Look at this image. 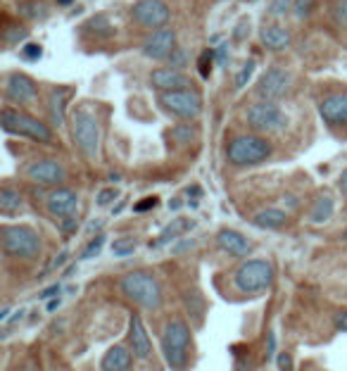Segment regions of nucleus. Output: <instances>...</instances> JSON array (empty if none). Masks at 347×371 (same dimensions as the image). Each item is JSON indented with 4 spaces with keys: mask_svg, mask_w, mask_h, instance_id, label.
Listing matches in <instances>:
<instances>
[{
    "mask_svg": "<svg viewBox=\"0 0 347 371\" xmlns=\"http://www.w3.org/2000/svg\"><path fill=\"white\" fill-rule=\"evenodd\" d=\"M233 288L240 295H247V298H257V295L267 293L276 281V269L269 259L254 257V259H245L233 269Z\"/></svg>",
    "mask_w": 347,
    "mask_h": 371,
    "instance_id": "f03ea898",
    "label": "nucleus"
},
{
    "mask_svg": "<svg viewBox=\"0 0 347 371\" xmlns=\"http://www.w3.org/2000/svg\"><path fill=\"white\" fill-rule=\"evenodd\" d=\"M217 245L222 248L229 257H247L252 252V243L250 238L240 234L236 229H222L217 234Z\"/></svg>",
    "mask_w": 347,
    "mask_h": 371,
    "instance_id": "aec40b11",
    "label": "nucleus"
},
{
    "mask_svg": "<svg viewBox=\"0 0 347 371\" xmlns=\"http://www.w3.org/2000/svg\"><path fill=\"white\" fill-rule=\"evenodd\" d=\"M57 5H62V8H67V5H72V0H57Z\"/></svg>",
    "mask_w": 347,
    "mask_h": 371,
    "instance_id": "13d9d810",
    "label": "nucleus"
},
{
    "mask_svg": "<svg viewBox=\"0 0 347 371\" xmlns=\"http://www.w3.org/2000/svg\"><path fill=\"white\" fill-rule=\"evenodd\" d=\"M333 20L338 22L340 26H347V0H338L333 5Z\"/></svg>",
    "mask_w": 347,
    "mask_h": 371,
    "instance_id": "58836bf2",
    "label": "nucleus"
},
{
    "mask_svg": "<svg viewBox=\"0 0 347 371\" xmlns=\"http://www.w3.org/2000/svg\"><path fill=\"white\" fill-rule=\"evenodd\" d=\"M69 129H72V141L79 148V153L86 160L95 162L100 158V143H102V126L100 119L91 112L88 107H77L69 119Z\"/></svg>",
    "mask_w": 347,
    "mask_h": 371,
    "instance_id": "20e7f679",
    "label": "nucleus"
},
{
    "mask_svg": "<svg viewBox=\"0 0 347 371\" xmlns=\"http://www.w3.org/2000/svg\"><path fill=\"white\" fill-rule=\"evenodd\" d=\"M160 347L164 355L167 367L171 371H186L190 367V347H193V331L188 321L181 317H174L162 326Z\"/></svg>",
    "mask_w": 347,
    "mask_h": 371,
    "instance_id": "f257e3e1",
    "label": "nucleus"
},
{
    "mask_svg": "<svg viewBox=\"0 0 347 371\" xmlns=\"http://www.w3.org/2000/svg\"><path fill=\"white\" fill-rule=\"evenodd\" d=\"M119 291L136 303L138 307L148 312H157L164 303V293H162L160 281L146 269H134L129 274L119 278Z\"/></svg>",
    "mask_w": 347,
    "mask_h": 371,
    "instance_id": "7ed1b4c3",
    "label": "nucleus"
},
{
    "mask_svg": "<svg viewBox=\"0 0 347 371\" xmlns=\"http://www.w3.org/2000/svg\"><path fill=\"white\" fill-rule=\"evenodd\" d=\"M60 305H62V300H60V295H57V298H53L48 303V312H55V310H60Z\"/></svg>",
    "mask_w": 347,
    "mask_h": 371,
    "instance_id": "8fccbe9b",
    "label": "nucleus"
},
{
    "mask_svg": "<svg viewBox=\"0 0 347 371\" xmlns=\"http://www.w3.org/2000/svg\"><path fill=\"white\" fill-rule=\"evenodd\" d=\"M171 133H174V136H176L181 143H190V141H193V136H195V131L190 129V126H176V129H174Z\"/></svg>",
    "mask_w": 347,
    "mask_h": 371,
    "instance_id": "79ce46f5",
    "label": "nucleus"
},
{
    "mask_svg": "<svg viewBox=\"0 0 347 371\" xmlns=\"http://www.w3.org/2000/svg\"><path fill=\"white\" fill-rule=\"evenodd\" d=\"M72 98V89L69 86H55L48 93V100H45V107H48V119L50 124L60 129L67 121V103Z\"/></svg>",
    "mask_w": 347,
    "mask_h": 371,
    "instance_id": "6ab92c4d",
    "label": "nucleus"
},
{
    "mask_svg": "<svg viewBox=\"0 0 347 371\" xmlns=\"http://www.w3.org/2000/svg\"><path fill=\"white\" fill-rule=\"evenodd\" d=\"M26 176L38 186H57L60 188L67 181V169L57 160L43 158V160H33L26 167Z\"/></svg>",
    "mask_w": 347,
    "mask_h": 371,
    "instance_id": "4468645a",
    "label": "nucleus"
},
{
    "mask_svg": "<svg viewBox=\"0 0 347 371\" xmlns=\"http://www.w3.org/2000/svg\"><path fill=\"white\" fill-rule=\"evenodd\" d=\"M134 352L126 345H114L105 352L100 362V371H131L134 369Z\"/></svg>",
    "mask_w": 347,
    "mask_h": 371,
    "instance_id": "4be33fe9",
    "label": "nucleus"
},
{
    "mask_svg": "<svg viewBox=\"0 0 347 371\" xmlns=\"http://www.w3.org/2000/svg\"><path fill=\"white\" fill-rule=\"evenodd\" d=\"M333 210H335V202H333L331 195H319V198L314 200V205H311V210H309V219L314 224H323L333 217Z\"/></svg>",
    "mask_w": 347,
    "mask_h": 371,
    "instance_id": "a878e982",
    "label": "nucleus"
},
{
    "mask_svg": "<svg viewBox=\"0 0 347 371\" xmlns=\"http://www.w3.org/2000/svg\"><path fill=\"white\" fill-rule=\"evenodd\" d=\"M224 60H226V45H222V48H219V53H217L219 65H224Z\"/></svg>",
    "mask_w": 347,
    "mask_h": 371,
    "instance_id": "603ef678",
    "label": "nucleus"
},
{
    "mask_svg": "<svg viewBox=\"0 0 347 371\" xmlns=\"http://www.w3.org/2000/svg\"><path fill=\"white\" fill-rule=\"evenodd\" d=\"M183 305H186V312L190 315V321L200 326L202 319H205V312H207V303L198 288H188V291L183 293Z\"/></svg>",
    "mask_w": 347,
    "mask_h": 371,
    "instance_id": "b1692460",
    "label": "nucleus"
},
{
    "mask_svg": "<svg viewBox=\"0 0 347 371\" xmlns=\"http://www.w3.org/2000/svg\"><path fill=\"white\" fill-rule=\"evenodd\" d=\"M309 8H311V0H298V3H295V13H298V17L307 15Z\"/></svg>",
    "mask_w": 347,
    "mask_h": 371,
    "instance_id": "a18cd8bd",
    "label": "nucleus"
},
{
    "mask_svg": "<svg viewBox=\"0 0 347 371\" xmlns=\"http://www.w3.org/2000/svg\"><path fill=\"white\" fill-rule=\"evenodd\" d=\"M112 252H114V257H129V255H134L136 252V238H119V241H114Z\"/></svg>",
    "mask_w": 347,
    "mask_h": 371,
    "instance_id": "c756f323",
    "label": "nucleus"
},
{
    "mask_svg": "<svg viewBox=\"0 0 347 371\" xmlns=\"http://www.w3.org/2000/svg\"><path fill=\"white\" fill-rule=\"evenodd\" d=\"M126 340H129V350L134 352L136 359H141V362L155 359L153 340H150V333H148L146 324H143L141 315H136V312L129 315V335H126Z\"/></svg>",
    "mask_w": 347,
    "mask_h": 371,
    "instance_id": "ddd939ff",
    "label": "nucleus"
},
{
    "mask_svg": "<svg viewBox=\"0 0 347 371\" xmlns=\"http://www.w3.org/2000/svg\"><path fill=\"white\" fill-rule=\"evenodd\" d=\"M0 245L8 257L15 259H36L43 250L38 231L26 224H5L0 229Z\"/></svg>",
    "mask_w": 347,
    "mask_h": 371,
    "instance_id": "423d86ee",
    "label": "nucleus"
},
{
    "mask_svg": "<svg viewBox=\"0 0 347 371\" xmlns=\"http://www.w3.org/2000/svg\"><path fill=\"white\" fill-rule=\"evenodd\" d=\"M319 117L333 129L347 126V91L345 93H331L319 103Z\"/></svg>",
    "mask_w": 347,
    "mask_h": 371,
    "instance_id": "f3484780",
    "label": "nucleus"
},
{
    "mask_svg": "<svg viewBox=\"0 0 347 371\" xmlns=\"http://www.w3.org/2000/svg\"><path fill=\"white\" fill-rule=\"evenodd\" d=\"M293 86V74L283 67H269L262 74V79L257 81V96L259 100H281L283 96H288Z\"/></svg>",
    "mask_w": 347,
    "mask_h": 371,
    "instance_id": "9b49d317",
    "label": "nucleus"
},
{
    "mask_svg": "<svg viewBox=\"0 0 347 371\" xmlns=\"http://www.w3.org/2000/svg\"><path fill=\"white\" fill-rule=\"evenodd\" d=\"M252 224L257 226V229L279 231L291 224V214H288L286 210H281V207H267V210H259L257 214H254Z\"/></svg>",
    "mask_w": 347,
    "mask_h": 371,
    "instance_id": "5701e85b",
    "label": "nucleus"
},
{
    "mask_svg": "<svg viewBox=\"0 0 347 371\" xmlns=\"http://www.w3.org/2000/svg\"><path fill=\"white\" fill-rule=\"evenodd\" d=\"M86 31L93 33V36H112L114 33V24L109 22L107 15H95L88 20V24H86Z\"/></svg>",
    "mask_w": 347,
    "mask_h": 371,
    "instance_id": "cd10ccee",
    "label": "nucleus"
},
{
    "mask_svg": "<svg viewBox=\"0 0 347 371\" xmlns=\"http://www.w3.org/2000/svg\"><path fill=\"white\" fill-rule=\"evenodd\" d=\"M102 222H91V234H95V231H100Z\"/></svg>",
    "mask_w": 347,
    "mask_h": 371,
    "instance_id": "4d7b16f0",
    "label": "nucleus"
},
{
    "mask_svg": "<svg viewBox=\"0 0 347 371\" xmlns=\"http://www.w3.org/2000/svg\"><path fill=\"white\" fill-rule=\"evenodd\" d=\"M333 321H335V328H338V331L347 333V310L345 312H338V315L333 317Z\"/></svg>",
    "mask_w": 347,
    "mask_h": 371,
    "instance_id": "c03bdc74",
    "label": "nucleus"
},
{
    "mask_svg": "<svg viewBox=\"0 0 347 371\" xmlns=\"http://www.w3.org/2000/svg\"><path fill=\"white\" fill-rule=\"evenodd\" d=\"M117 198H119V188H102L100 193L95 195V205L98 207H107V205H112Z\"/></svg>",
    "mask_w": 347,
    "mask_h": 371,
    "instance_id": "c9c22d12",
    "label": "nucleus"
},
{
    "mask_svg": "<svg viewBox=\"0 0 347 371\" xmlns=\"http://www.w3.org/2000/svg\"><path fill=\"white\" fill-rule=\"evenodd\" d=\"M176 31L174 29H160L153 31L143 40V55L150 60H169V55L176 50Z\"/></svg>",
    "mask_w": 347,
    "mask_h": 371,
    "instance_id": "dca6fc26",
    "label": "nucleus"
},
{
    "mask_svg": "<svg viewBox=\"0 0 347 371\" xmlns=\"http://www.w3.org/2000/svg\"><path fill=\"white\" fill-rule=\"evenodd\" d=\"M160 205V198L157 195H148V198H143V200H138L136 205H134V212L138 214H143V212H150V210H155V207Z\"/></svg>",
    "mask_w": 347,
    "mask_h": 371,
    "instance_id": "e433bc0d",
    "label": "nucleus"
},
{
    "mask_svg": "<svg viewBox=\"0 0 347 371\" xmlns=\"http://www.w3.org/2000/svg\"><path fill=\"white\" fill-rule=\"evenodd\" d=\"M245 124L257 133H281L288 126V114L279 103L257 100L245 109Z\"/></svg>",
    "mask_w": 347,
    "mask_h": 371,
    "instance_id": "6e6552de",
    "label": "nucleus"
},
{
    "mask_svg": "<svg viewBox=\"0 0 347 371\" xmlns=\"http://www.w3.org/2000/svg\"><path fill=\"white\" fill-rule=\"evenodd\" d=\"M22 13L26 17H31V20H43V17H48V10L43 8V3H36V0H31V3H24L22 5Z\"/></svg>",
    "mask_w": 347,
    "mask_h": 371,
    "instance_id": "f704fd0d",
    "label": "nucleus"
},
{
    "mask_svg": "<svg viewBox=\"0 0 347 371\" xmlns=\"http://www.w3.org/2000/svg\"><path fill=\"white\" fill-rule=\"evenodd\" d=\"M291 3L293 0H271L269 15H286L288 10H291Z\"/></svg>",
    "mask_w": 347,
    "mask_h": 371,
    "instance_id": "a19ab883",
    "label": "nucleus"
},
{
    "mask_svg": "<svg viewBox=\"0 0 347 371\" xmlns=\"http://www.w3.org/2000/svg\"><path fill=\"white\" fill-rule=\"evenodd\" d=\"M17 371H36V367H33L31 362H26V364H22V367L17 369Z\"/></svg>",
    "mask_w": 347,
    "mask_h": 371,
    "instance_id": "5fc2aeb1",
    "label": "nucleus"
},
{
    "mask_svg": "<svg viewBox=\"0 0 347 371\" xmlns=\"http://www.w3.org/2000/svg\"><path fill=\"white\" fill-rule=\"evenodd\" d=\"M0 210H3V214H15L24 210V198H22L20 190L13 188V186H3L0 188Z\"/></svg>",
    "mask_w": 347,
    "mask_h": 371,
    "instance_id": "393cba45",
    "label": "nucleus"
},
{
    "mask_svg": "<svg viewBox=\"0 0 347 371\" xmlns=\"http://www.w3.org/2000/svg\"><path fill=\"white\" fill-rule=\"evenodd\" d=\"M5 100L15 103V105H31L38 100V84L26 74L13 72L5 77Z\"/></svg>",
    "mask_w": 347,
    "mask_h": 371,
    "instance_id": "f8f14e48",
    "label": "nucleus"
},
{
    "mask_svg": "<svg viewBox=\"0 0 347 371\" xmlns=\"http://www.w3.org/2000/svg\"><path fill=\"white\" fill-rule=\"evenodd\" d=\"M345 238H347V231H345Z\"/></svg>",
    "mask_w": 347,
    "mask_h": 371,
    "instance_id": "bf43d9fd",
    "label": "nucleus"
},
{
    "mask_svg": "<svg viewBox=\"0 0 347 371\" xmlns=\"http://www.w3.org/2000/svg\"><path fill=\"white\" fill-rule=\"evenodd\" d=\"M45 207H48V212L57 217L62 222V219H69V217H77L79 212V193L72 188H65V186H60V188H53L48 193V198H45Z\"/></svg>",
    "mask_w": 347,
    "mask_h": 371,
    "instance_id": "2eb2a0df",
    "label": "nucleus"
},
{
    "mask_svg": "<svg viewBox=\"0 0 347 371\" xmlns=\"http://www.w3.org/2000/svg\"><path fill=\"white\" fill-rule=\"evenodd\" d=\"M274 146L259 133H240L226 143V162L233 167H254L267 162Z\"/></svg>",
    "mask_w": 347,
    "mask_h": 371,
    "instance_id": "39448f33",
    "label": "nucleus"
},
{
    "mask_svg": "<svg viewBox=\"0 0 347 371\" xmlns=\"http://www.w3.org/2000/svg\"><path fill=\"white\" fill-rule=\"evenodd\" d=\"M254 67H257V65H254V60H247L245 65H242V69H240L238 74H236V81H233V86H236V89L240 91L242 86H245L247 81L252 79V74H254Z\"/></svg>",
    "mask_w": 347,
    "mask_h": 371,
    "instance_id": "2f4dec72",
    "label": "nucleus"
},
{
    "mask_svg": "<svg viewBox=\"0 0 347 371\" xmlns=\"http://www.w3.org/2000/svg\"><path fill=\"white\" fill-rule=\"evenodd\" d=\"M150 84L162 93L190 89V79L186 77V74L178 72V69H171V67L153 69V72H150Z\"/></svg>",
    "mask_w": 347,
    "mask_h": 371,
    "instance_id": "a211bd4d",
    "label": "nucleus"
},
{
    "mask_svg": "<svg viewBox=\"0 0 347 371\" xmlns=\"http://www.w3.org/2000/svg\"><path fill=\"white\" fill-rule=\"evenodd\" d=\"M276 362H279V369L281 371H293V357L288 355V352H281Z\"/></svg>",
    "mask_w": 347,
    "mask_h": 371,
    "instance_id": "37998d69",
    "label": "nucleus"
},
{
    "mask_svg": "<svg viewBox=\"0 0 347 371\" xmlns=\"http://www.w3.org/2000/svg\"><path fill=\"white\" fill-rule=\"evenodd\" d=\"M186 193H188V195H200V193H202V190L198 188V186H190V188L186 190Z\"/></svg>",
    "mask_w": 347,
    "mask_h": 371,
    "instance_id": "6e6d98bb",
    "label": "nucleus"
},
{
    "mask_svg": "<svg viewBox=\"0 0 347 371\" xmlns=\"http://www.w3.org/2000/svg\"><path fill=\"white\" fill-rule=\"evenodd\" d=\"M105 234H98L93 241L86 245V250L81 252V259H91V257H95V255H100V250H102V245H105Z\"/></svg>",
    "mask_w": 347,
    "mask_h": 371,
    "instance_id": "7c9ffc66",
    "label": "nucleus"
},
{
    "mask_svg": "<svg viewBox=\"0 0 347 371\" xmlns=\"http://www.w3.org/2000/svg\"><path fill=\"white\" fill-rule=\"evenodd\" d=\"M20 53H22V57H24L26 62H36L38 57L43 55V48H40L38 43H26L24 48L20 50Z\"/></svg>",
    "mask_w": 347,
    "mask_h": 371,
    "instance_id": "4c0bfd02",
    "label": "nucleus"
},
{
    "mask_svg": "<svg viewBox=\"0 0 347 371\" xmlns=\"http://www.w3.org/2000/svg\"><path fill=\"white\" fill-rule=\"evenodd\" d=\"M160 105L178 119H195L202 112V96L195 89L160 93Z\"/></svg>",
    "mask_w": 347,
    "mask_h": 371,
    "instance_id": "1a4fd4ad",
    "label": "nucleus"
},
{
    "mask_svg": "<svg viewBox=\"0 0 347 371\" xmlns=\"http://www.w3.org/2000/svg\"><path fill=\"white\" fill-rule=\"evenodd\" d=\"M212 62H214V53H212V50H205V53L198 57V72H200L202 79H210L212 67H214Z\"/></svg>",
    "mask_w": 347,
    "mask_h": 371,
    "instance_id": "72a5a7b5",
    "label": "nucleus"
},
{
    "mask_svg": "<svg viewBox=\"0 0 347 371\" xmlns=\"http://www.w3.org/2000/svg\"><path fill=\"white\" fill-rule=\"evenodd\" d=\"M57 229H60V234L65 236V238H69V236H74V234H77V231H79V222H77V217L62 219Z\"/></svg>",
    "mask_w": 347,
    "mask_h": 371,
    "instance_id": "ea45409f",
    "label": "nucleus"
},
{
    "mask_svg": "<svg viewBox=\"0 0 347 371\" xmlns=\"http://www.w3.org/2000/svg\"><path fill=\"white\" fill-rule=\"evenodd\" d=\"M0 124H3V131L10 133V136H22L29 138V141L43 143V146L55 143V133L45 121L31 117L26 112H20V109L10 105H5L3 112H0Z\"/></svg>",
    "mask_w": 347,
    "mask_h": 371,
    "instance_id": "0eeeda50",
    "label": "nucleus"
},
{
    "mask_svg": "<svg viewBox=\"0 0 347 371\" xmlns=\"http://www.w3.org/2000/svg\"><path fill=\"white\" fill-rule=\"evenodd\" d=\"M24 315H26V310H20V312H15V317H13V319H10V321H8V324H17V321H20V319H22V317H24Z\"/></svg>",
    "mask_w": 347,
    "mask_h": 371,
    "instance_id": "864d4df0",
    "label": "nucleus"
},
{
    "mask_svg": "<svg viewBox=\"0 0 347 371\" xmlns=\"http://www.w3.org/2000/svg\"><path fill=\"white\" fill-rule=\"evenodd\" d=\"M190 226H193V222H188V219H176V222H171L169 226H167L164 231L157 236L155 241H150V248H160V245H164V243H169L174 238H178V236L183 234V231H188Z\"/></svg>",
    "mask_w": 347,
    "mask_h": 371,
    "instance_id": "bb28decb",
    "label": "nucleus"
},
{
    "mask_svg": "<svg viewBox=\"0 0 347 371\" xmlns=\"http://www.w3.org/2000/svg\"><path fill=\"white\" fill-rule=\"evenodd\" d=\"M269 343H267V357H274V352H276V335L274 333H269Z\"/></svg>",
    "mask_w": 347,
    "mask_h": 371,
    "instance_id": "de8ad7c7",
    "label": "nucleus"
},
{
    "mask_svg": "<svg viewBox=\"0 0 347 371\" xmlns=\"http://www.w3.org/2000/svg\"><path fill=\"white\" fill-rule=\"evenodd\" d=\"M60 291H62V286H60V283H55V286H50V288H45V291H40L38 298L45 300V298H50V295H60Z\"/></svg>",
    "mask_w": 347,
    "mask_h": 371,
    "instance_id": "49530a36",
    "label": "nucleus"
},
{
    "mask_svg": "<svg viewBox=\"0 0 347 371\" xmlns=\"http://www.w3.org/2000/svg\"><path fill=\"white\" fill-rule=\"evenodd\" d=\"M190 245H193V241H181L176 248H174V252H183V250H188Z\"/></svg>",
    "mask_w": 347,
    "mask_h": 371,
    "instance_id": "3c124183",
    "label": "nucleus"
},
{
    "mask_svg": "<svg viewBox=\"0 0 347 371\" xmlns=\"http://www.w3.org/2000/svg\"><path fill=\"white\" fill-rule=\"evenodd\" d=\"M131 20L141 29L160 31V29H167V24L171 22V10L164 0H136L131 5Z\"/></svg>",
    "mask_w": 347,
    "mask_h": 371,
    "instance_id": "9d476101",
    "label": "nucleus"
},
{
    "mask_svg": "<svg viewBox=\"0 0 347 371\" xmlns=\"http://www.w3.org/2000/svg\"><path fill=\"white\" fill-rule=\"evenodd\" d=\"M338 188L343 190V195H347V169H343V174H340V179H338Z\"/></svg>",
    "mask_w": 347,
    "mask_h": 371,
    "instance_id": "09e8293b",
    "label": "nucleus"
},
{
    "mask_svg": "<svg viewBox=\"0 0 347 371\" xmlns=\"http://www.w3.org/2000/svg\"><path fill=\"white\" fill-rule=\"evenodd\" d=\"M167 62H169V65H167V67L178 69V72H181L183 67H188V65H190L188 53H186V50H183V48H176V50H174V53L169 55V60H167Z\"/></svg>",
    "mask_w": 347,
    "mask_h": 371,
    "instance_id": "473e14b6",
    "label": "nucleus"
},
{
    "mask_svg": "<svg viewBox=\"0 0 347 371\" xmlns=\"http://www.w3.org/2000/svg\"><path fill=\"white\" fill-rule=\"evenodd\" d=\"M259 40L271 53H283L291 48V31L281 24H264L259 29Z\"/></svg>",
    "mask_w": 347,
    "mask_h": 371,
    "instance_id": "412c9836",
    "label": "nucleus"
},
{
    "mask_svg": "<svg viewBox=\"0 0 347 371\" xmlns=\"http://www.w3.org/2000/svg\"><path fill=\"white\" fill-rule=\"evenodd\" d=\"M29 38V29L24 24H8L3 29V40L8 45H15V43H22V40Z\"/></svg>",
    "mask_w": 347,
    "mask_h": 371,
    "instance_id": "c85d7f7f",
    "label": "nucleus"
}]
</instances>
